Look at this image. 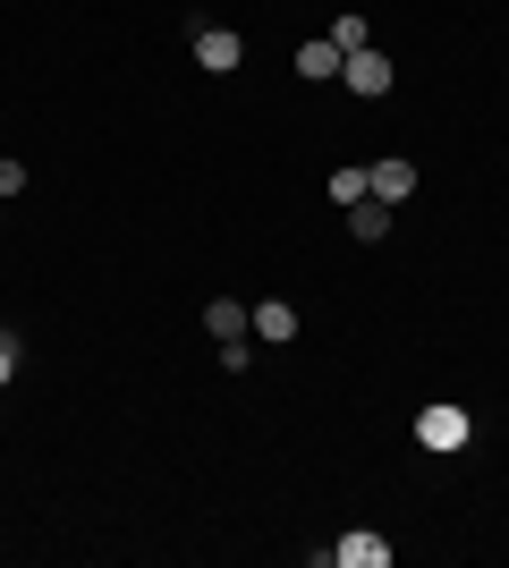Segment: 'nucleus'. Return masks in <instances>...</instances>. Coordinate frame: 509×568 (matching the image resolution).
<instances>
[{
  "label": "nucleus",
  "mask_w": 509,
  "mask_h": 568,
  "mask_svg": "<svg viewBox=\"0 0 509 568\" xmlns=\"http://www.w3.org/2000/svg\"><path fill=\"white\" fill-rule=\"evenodd\" d=\"M365 187L383 195V204H408V195H416V162H399V153H383V162L365 170Z\"/></svg>",
  "instance_id": "39448f33"
},
{
  "label": "nucleus",
  "mask_w": 509,
  "mask_h": 568,
  "mask_svg": "<svg viewBox=\"0 0 509 568\" xmlns=\"http://www.w3.org/2000/svg\"><path fill=\"white\" fill-rule=\"evenodd\" d=\"M348 69V51L332 43V34H315V43H297V77H306V85H323V77H339Z\"/></svg>",
  "instance_id": "423d86ee"
},
{
  "label": "nucleus",
  "mask_w": 509,
  "mask_h": 568,
  "mask_svg": "<svg viewBox=\"0 0 509 568\" xmlns=\"http://www.w3.org/2000/svg\"><path fill=\"white\" fill-rule=\"evenodd\" d=\"M204 332H213V339H246V332H255V314H246L238 297H213V306H204Z\"/></svg>",
  "instance_id": "6e6552de"
},
{
  "label": "nucleus",
  "mask_w": 509,
  "mask_h": 568,
  "mask_svg": "<svg viewBox=\"0 0 509 568\" xmlns=\"http://www.w3.org/2000/svg\"><path fill=\"white\" fill-rule=\"evenodd\" d=\"M348 237H357V246H383V237H390V204H383V195L348 204Z\"/></svg>",
  "instance_id": "0eeeda50"
},
{
  "label": "nucleus",
  "mask_w": 509,
  "mask_h": 568,
  "mask_svg": "<svg viewBox=\"0 0 509 568\" xmlns=\"http://www.w3.org/2000/svg\"><path fill=\"white\" fill-rule=\"evenodd\" d=\"M255 339H272V348H281V339H297V306L264 297V306H255Z\"/></svg>",
  "instance_id": "1a4fd4ad"
},
{
  "label": "nucleus",
  "mask_w": 509,
  "mask_h": 568,
  "mask_svg": "<svg viewBox=\"0 0 509 568\" xmlns=\"http://www.w3.org/2000/svg\"><path fill=\"white\" fill-rule=\"evenodd\" d=\"M332 43H339V51H365V43H374V18H357V9H348V18L332 26Z\"/></svg>",
  "instance_id": "9b49d317"
},
{
  "label": "nucleus",
  "mask_w": 509,
  "mask_h": 568,
  "mask_svg": "<svg viewBox=\"0 0 509 568\" xmlns=\"http://www.w3.org/2000/svg\"><path fill=\"white\" fill-rule=\"evenodd\" d=\"M365 195H374V187H365V170L339 162V170H332V204H365Z\"/></svg>",
  "instance_id": "9d476101"
},
{
  "label": "nucleus",
  "mask_w": 509,
  "mask_h": 568,
  "mask_svg": "<svg viewBox=\"0 0 509 568\" xmlns=\"http://www.w3.org/2000/svg\"><path fill=\"white\" fill-rule=\"evenodd\" d=\"M9 382H18V339L0 332V390H9Z\"/></svg>",
  "instance_id": "f8f14e48"
},
{
  "label": "nucleus",
  "mask_w": 509,
  "mask_h": 568,
  "mask_svg": "<svg viewBox=\"0 0 509 568\" xmlns=\"http://www.w3.org/2000/svg\"><path fill=\"white\" fill-rule=\"evenodd\" d=\"M332 560H339V568H390V544L374 535V526H348V535L332 544Z\"/></svg>",
  "instance_id": "20e7f679"
},
{
  "label": "nucleus",
  "mask_w": 509,
  "mask_h": 568,
  "mask_svg": "<svg viewBox=\"0 0 509 568\" xmlns=\"http://www.w3.org/2000/svg\"><path fill=\"white\" fill-rule=\"evenodd\" d=\"M416 442H425L434 458H450V450L476 442V416H467V407H416Z\"/></svg>",
  "instance_id": "f257e3e1"
},
{
  "label": "nucleus",
  "mask_w": 509,
  "mask_h": 568,
  "mask_svg": "<svg viewBox=\"0 0 509 568\" xmlns=\"http://www.w3.org/2000/svg\"><path fill=\"white\" fill-rule=\"evenodd\" d=\"M339 85H348V94H365V102H383L390 94V51H348V69H339Z\"/></svg>",
  "instance_id": "7ed1b4c3"
},
{
  "label": "nucleus",
  "mask_w": 509,
  "mask_h": 568,
  "mask_svg": "<svg viewBox=\"0 0 509 568\" xmlns=\"http://www.w3.org/2000/svg\"><path fill=\"white\" fill-rule=\"evenodd\" d=\"M26 187V162H9V153H0V195H18Z\"/></svg>",
  "instance_id": "ddd939ff"
},
{
  "label": "nucleus",
  "mask_w": 509,
  "mask_h": 568,
  "mask_svg": "<svg viewBox=\"0 0 509 568\" xmlns=\"http://www.w3.org/2000/svg\"><path fill=\"white\" fill-rule=\"evenodd\" d=\"M238 60H246V43L230 26H195V69L204 77H238Z\"/></svg>",
  "instance_id": "f03ea898"
}]
</instances>
